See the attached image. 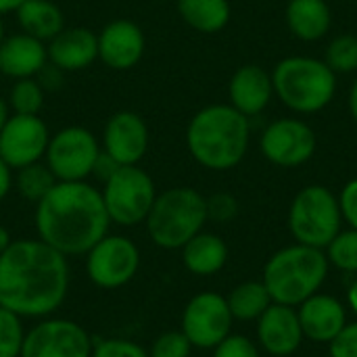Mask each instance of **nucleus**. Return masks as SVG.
<instances>
[{"label": "nucleus", "mask_w": 357, "mask_h": 357, "mask_svg": "<svg viewBox=\"0 0 357 357\" xmlns=\"http://www.w3.org/2000/svg\"><path fill=\"white\" fill-rule=\"evenodd\" d=\"M36 79L40 82V86L44 90H56L61 86V82H63V71L59 67H54L52 63H46L42 67V71L36 75Z\"/></svg>", "instance_id": "58836bf2"}, {"label": "nucleus", "mask_w": 357, "mask_h": 357, "mask_svg": "<svg viewBox=\"0 0 357 357\" xmlns=\"http://www.w3.org/2000/svg\"><path fill=\"white\" fill-rule=\"evenodd\" d=\"M333 23L326 0H291L287 4V25L291 33L303 42L322 40Z\"/></svg>", "instance_id": "5701e85b"}, {"label": "nucleus", "mask_w": 357, "mask_h": 357, "mask_svg": "<svg viewBox=\"0 0 357 357\" xmlns=\"http://www.w3.org/2000/svg\"><path fill=\"white\" fill-rule=\"evenodd\" d=\"M337 199H339V207H341L343 220L354 230H357V178L345 184V188L341 190V195Z\"/></svg>", "instance_id": "e433bc0d"}, {"label": "nucleus", "mask_w": 357, "mask_h": 357, "mask_svg": "<svg viewBox=\"0 0 357 357\" xmlns=\"http://www.w3.org/2000/svg\"><path fill=\"white\" fill-rule=\"evenodd\" d=\"M90 357H151V356H149V349H146V347H142L140 343L130 341V339L113 337V339H100V341H94V345H92V356Z\"/></svg>", "instance_id": "473e14b6"}, {"label": "nucleus", "mask_w": 357, "mask_h": 357, "mask_svg": "<svg viewBox=\"0 0 357 357\" xmlns=\"http://www.w3.org/2000/svg\"><path fill=\"white\" fill-rule=\"evenodd\" d=\"M331 357H357V322L345 328L328 343Z\"/></svg>", "instance_id": "c9c22d12"}, {"label": "nucleus", "mask_w": 357, "mask_h": 357, "mask_svg": "<svg viewBox=\"0 0 357 357\" xmlns=\"http://www.w3.org/2000/svg\"><path fill=\"white\" fill-rule=\"evenodd\" d=\"M48 63L63 73L88 69L98 61V36L88 27H65L48 44Z\"/></svg>", "instance_id": "a211bd4d"}, {"label": "nucleus", "mask_w": 357, "mask_h": 357, "mask_svg": "<svg viewBox=\"0 0 357 357\" xmlns=\"http://www.w3.org/2000/svg\"><path fill=\"white\" fill-rule=\"evenodd\" d=\"M324 63L335 73H354L357 71V36L341 33L333 38L326 46Z\"/></svg>", "instance_id": "c85d7f7f"}, {"label": "nucleus", "mask_w": 357, "mask_h": 357, "mask_svg": "<svg viewBox=\"0 0 357 357\" xmlns=\"http://www.w3.org/2000/svg\"><path fill=\"white\" fill-rule=\"evenodd\" d=\"M23 0H0V15H8V13H15L19 8Z\"/></svg>", "instance_id": "79ce46f5"}, {"label": "nucleus", "mask_w": 357, "mask_h": 357, "mask_svg": "<svg viewBox=\"0 0 357 357\" xmlns=\"http://www.w3.org/2000/svg\"><path fill=\"white\" fill-rule=\"evenodd\" d=\"M230 314L234 320L241 322H253L259 320V316L274 303L266 284L261 280H249L230 291L226 297Z\"/></svg>", "instance_id": "a878e982"}, {"label": "nucleus", "mask_w": 357, "mask_h": 357, "mask_svg": "<svg viewBox=\"0 0 357 357\" xmlns=\"http://www.w3.org/2000/svg\"><path fill=\"white\" fill-rule=\"evenodd\" d=\"M98 36V59L113 71L134 69L146 48L144 31L138 23L130 19L109 21Z\"/></svg>", "instance_id": "dca6fc26"}, {"label": "nucleus", "mask_w": 357, "mask_h": 357, "mask_svg": "<svg viewBox=\"0 0 357 357\" xmlns=\"http://www.w3.org/2000/svg\"><path fill=\"white\" fill-rule=\"evenodd\" d=\"M349 111H351V117L356 119L357 123V79L354 82L351 90H349Z\"/></svg>", "instance_id": "37998d69"}, {"label": "nucleus", "mask_w": 357, "mask_h": 357, "mask_svg": "<svg viewBox=\"0 0 357 357\" xmlns=\"http://www.w3.org/2000/svg\"><path fill=\"white\" fill-rule=\"evenodd\" d=\"M326 259L343 272L357 274V230H341L326 247Z\"/></svg>", "instance_id": "c756f323"}, {"label": "nucleus", "mask_w": 357, "mask_h": 357, "mask_svg": "<svg viewBox=\"0 0 357 357\" xmlns=\"http://www.w3.org/2000/svg\"><path fill=\"white\" fill-rule=\"evenodd\" d=\"M205 224V197L190 186H174L159 192L144 220L151 243L165 251H180Z\"/></svg>", "instance_id": "39448f33"}, {"label": "nucleus", "mask_w": 357, "mask_h": 357, "mask_svg": "<svg viewBox=\"0 0 357 357\" xmlns=\"http://www.w3.org/2000/svg\"><path fill=\"white\" fill-rule=\"evenodd\" d=\"M69 257L40 238H19L0 255V305L23 320L54 316L67 299Z\"/></svg>", "instance_id": "f257e3e1"}, {"label": "nucleus", "mask_w": 357, "mask_h": 357, "mask_svg": "<svg viewBox=\"0 0 357 357\" xmlns=\"http://www.w3.org/2000/svg\"><path fill=\"white\" fill-rule=\"evenodd\" d=\"M207 203V220L226 224L232 222L238 215V201L230 192H215L211 197H205Z\"/></svg>", "instance_id": "72a5a7b5"}, {"label": "nucleus", "mask_w": 357, "mask_h": 357, "mask_svg": "<svg viewBox=\"0 0 357 357\" xmlns=\"http://www.w3.org/2000/svg\"><path fill=\"white\" fill-rule=\"evenodd\" d=\"M4 36H6V31H4V21H2V15H0V42L4 40Z\"/></svg>", "instance_id": "49530a36"}, {"label": "nucleus", "mask_w": 357, "mask_h": 357, "mask_svg": "<svg viewBox=\"0 0 357 357\" xmlns=\"http://www.w3.org/2000/svg\"><path fill=\"white\" fill-rule=\"evenodd\" d=\"M151 144V132L142 115L134 111L113 113L102 130L100 149L119 165H138Z\"/></svg>", "instance_id": "2eb2a0df"}, {"label": "nucleus", "mask_w": 357, "mask_h": 357, "mask_svg": "<svg viewBox=\"0 0 357 357\" xmlns=\"http://www.w3.org/2000/svg\"><path fill=\"white\" fill-rule=\"evenodd\" d=\"M232 322L234 318L226 297L213 291H205L186 303L180 331L186 335L195 349H213L230 335Z\"/></svg>", "instance_id": "f8f14e48"}, {"label": "nucleus", "mask_w": 357, "mask_h": 357, "mask_svg": "<svg viewBox=\"0 0 357 357\" xmlns=\"http://www.w3.org/2000/svg\"><path fill=\"white\" fill-rule=\"evenodd\" d=\"M25 333L23 318L0 305V357H21Z\"/></svg>", "instance_id": "7c9ffc66"}, {"label": "nucleus", "mask_w": 357, "mask_h": 357, "mask_svg": "<svg viewBox=\"0 0 357 357\" xmlns=\"http://www.w3.org/2000/svg\"><path fill=\"white\" fill-rule=\"evenodd\" d=\"M278 100L295 113L310 115L328 107L337 92V73L314 56H287L272 71Z\"/></svg>", "instance_id": "423d86ee"}, {"label": "nucleus", "mask_w": 357, "mask_h": 357, "mask_svg": "<svg viewBox=\"0 0 357 357\" xmlns=\"http://www.w3.org/2000/svg\"><path fill=\"white\" fill-rule=\"evenodd\" d=\"M117 167H119V163L113 157H109L105 151H100V155H98V159L94 163V169H92V178H96L102 184V182H107L115 174Z\"/></svg>", "instance_id": "4c0bfd02"}, {"label": "nucleus", "mask_w": 357, "mask_h": 357, "mask_svg": "<svg viewBox=\"0 0 357 357\" xmlns=\"http://www.w3.org/2000/svg\"><path fill=\"white\" fill-rule=\"evenodd\" d=\"M8 117H10L8 100H6L4 96H0V132H2V128H4V123L8 121Z\"/></svg>", "instance_id": "a19ab883"}, {"label": "nucleus", "mask_w": 357, "mask_h": 357, "mask_svg": "<svg viewBox=\"0 0 357 357\" xmlns=\"http://www.w3.org/2000/svg\"><path fill=\"white\" fill-rule=\"evenodd\" d=\"M15 15L21 31L46 44L65 29V15L52 0H23Z\"/></svg>", "instance_id": "b1692460"}, {"label": "nucleus", "mask_w": 357, "mask_h": 357, "mask_svg": "<svg viewBox=\"0 0 357 357\" xmlns=\"http://www.w3.org/2000/svg\"><path fill=\"white\" fill-rule=\"evenodd\" d=\"M347 303H349V307L357 314V278L354 280V284L349 287V291H347Z\"/></svg>", "instance_id": "a18cd8bd"}, {"label": "nucleus", "mask_w": 357, "mask_h": 357, "mask_svg": "<svg viewBox=\"0 0 357 357\" xmlns=\"http://www.w3.org/2000/svg\"><path fill=\"white\" fill-rule=\"evenodd\" d=\"M94 339L75 320L48 316L25 333L21 357H90Z\"/></svg>", "instance_id": "9b49d317"}, {"label": "nucleus", "mask_w": 357, "mask_h": 357, "mask_svg": "<svg viewBox=\"0 0 357 357\" xmlns=\"http://www.w3.org/2000/svg\"><path fill=\"white\" fill-rule=\"evenodd\" d=\"M341 224L343 215L339 199L326 186H305L291 203L289 228L299 245L324 251L341 232Z\"/></svg>", "instance_id": "0eeeda50"}, {"label": "nucleus", "mask_w": 357, "mask_h": 357, "mask_svg": "<svg viewBox=\"0 0 357 357\" xmlns=\"http://www.w3.org/2000/svg\"><path fill=\"white\" fill-rule=\"evenodd\" d=\"M10 243H13V238H10V232L4 228V226H0V255L10 247Z\"/></svg>", "instance_id": "c03bdc74"}, {"label": "nucleus", "mask_w": 357, "mask_h": 357, "mask_svg": "<svg viewBox=\"0 0 357 357\" xmlns=\"http://www.w3.org/2000/svg\"><path fill=\"white\" fill-rule=\"evenodd\" d=\"M182 264L195 276H213L228 261V245L222 236L201 230L182 249Z\"/></svg>", "instance_id": "4be33fe9"}, {"label": "nucleus", "mask_w": 357, "mask_h": 357, "mask_svg": "<svg viewBox=\"0 0 357 357\" xmlns=\"http://www.w3.org/2000/svg\"><path fill=\"white\" fill-rule=\"evenodd\" d=\"M257 339L270 356L287 357L295 354L305 339L297 310L291 305L272 303L257 320Z\"/></svg>", "instance_id": "f3484780"}, {"label": "nucleus", "mask_w": 357, "mask_h": 357, "mask_svg": "<svg viewBox=\"0 0 357 357\" xmlns=\"http://www.w3.org/2000/svg\"><path fill=\"white\" fill-rule=\"evenodd\" d=\"M192 345L186 339V335L182 331H167L161 333L149 347V356L151 357H190L192 354Z\"/></svg>", "instance_id": "2f4dec72"}, {"label": "nucleus", "mask_w": 357, "mask_h": 357, "mask_svg": "<svg viewBox=\"0 0 357 357\" xmlns=\"http://www.w3.org/2000/svg\"><path fill=\"white\" fill-rule=\"evenodd\" d=\"M54 184H56V178L52 176V172L48 169L44 161L19 167L15 169V176H13V186L17 188L21 199L33 205L40 203Z\"/></svg>", "instance_id": "bb28decb"}, {"label": "nucleus", "mask_w": 357, "mask_h": 357, "mask_svg": "<svg viewBox=\"0 0 357 357\" xmlns=\"http://www.w3.org/2000/svg\"><path fill=\"white\" fill-rule=\"evenodd\" d=\"M297 307L303 337L314 343H331L347 324L343 303L331 295L316 293Z\"/></svg>", "instance_id": "aec40b11"}, {"label": "nucleus", "mask_w": 357, "mask_h": 357, "mask_svg": "<svg viewBox=\"0 0 357 357\" xmlns=\"http://www.w3.org/2000/svg\"><path fill=\"white\" fill-rule=\"evenodd\" d=\"M33 222L38 238L65 257L86 255L111 228L100 188L88 180L56 182L36 203Z\"/></svg>", "instance_id": "f03ea898"}, {"label": "nucleus", "mask_w": 357, "mask_h": 357, "mask_svg": "<svg viewBox=\"0 0 357 357\" xmlns=\"http://www.w3.org/2000/svg\"><path fill=\"white\" fill-rule=\"evenodd\" d=\"M100 195L111 224L134 228L144 224L159 192L155 180L140 165H119L115 174L102 182Z\"/></svg>", "instance_id": "6e6552de"}, {"label": "nucleus", "mask_w": 357, "mask_h": 357, "mask_svg": "<svg viewBox=\"0 0 357 357\" xmlns=\"http://www.w3.org/2000/svg\"><path fill=\"white\" fill-rule=\"evenodd\" d=\"M100 151V140L92 130L84 126H67L50 134L44 163L56 182H84L92 178Z\"/></svg>", "instance_id": "1a4fd4ad"}, {"label": "nucleus", "mask_w": 357, "mask_h": 357, "mask_svg": "<svg viewBox=\"0 0 357 357\" xmlns=\"http://www.w3.org/2000/svg\"><path fill=\"white\" fill-rule=\"evenodd\" d=\"M176 8L182 21L201 33L222 31L232 13L228 0H176Z\"/></svg>", "instance_id": "393cba45"}, {"label": "nucleus", "mask_w": 357, "mask_h": 357, "mask_svg": "<svg viewBox=\"0 0 357 357\" xmlns=\"http://www.w3.org/2000/svg\"><path fill=\"white\" fill-rule=\"evenodd\" d=\"M213 357H259L257 345L243 335H228L218 347H213Z\"/></svg>", "instance_id": "f704fd0d"}, {"label": "nucleus", "mask_w": 357, "mask_h": 357, "mask_svg": "<svg viewBox=\"0 0 357 357\" xmlns=\"http://www.w3.org/2000/svg\"><path fill=\"white\" fill-rule=\"evenodd\" d=\"M272 96V73H268L259 65H243L232 73L228 84V98L230 105L245 117L251 119L264 113Z\"/></svg>", "instance_id": "412c9836"}, {"label": "nucleus", "mask_w": 357, "mask_h": 357, "mask_svg": "<svg viewBox=\"0 0 357 357\" xmlns=\"http://www.w3.org/2000/svg\"><path fill=\"white\" fill-rule=\"evenodd\" d=\"M251 123L232 105H209L192 115L186 128V149L205 169L228 172L249 149Z\"/></svg>", "instance_id": "7ed1b4c3"}, {"label": "nucleus", "mask_w": 357, "mask_h": 357, "mask_svg": "<svg viewBox=\"0 0 357 357\" xmlns=\"http://www.w3.org/2000/svg\"><path fill=\"white\" fill-rule=\"evenodd\" d=\"M48 142L50 130L40 115L10 113L0 132V157L15 172L19 167L44 161Z\"/></svg>", "instance_id": "4468645a"}, {"label": "nucleus", "mask_w": 357, "mask_h": 357, "mask_svg": "<svg viewBox=\"0 0 357 357\" xmlns=\"http://www.w3.org/2000/svg\"><path fill=\"white\" fill-rule=\"evenodd\" d=\"M142 264L140 247L126 234H105L86 253L88 280L102 291H115L130 284Z\"/></svg>", "instance_id": "9d476101"}, {"label": "nucleus", "mask_w": 357, "mask_h": 357, "mask_svg": "<svg viewBox=\"0 0 357 357\" xmlns=\"http://www.w3.org/2000/svg\"><path fill=\"white\" fill-rule=\"evenodd\" d=\"M48 63L46 42L19 31L8 33L0 42V73L8 79L36 77Z\"/></svg>", "instance_id": "6ab92c4d"}, {"label": "nucleus", "mask_w": 357, "mask_h": 357, "mask_svg": "<svg viewBox=\"0 0 357 357\" xmlns=\"http://www.w3.org/2000/svg\"><path fill=\"white\" fill-rule=\"evenodd\" d=\"M13 176L15 172L10 169V165L0 157V203L8 197V192L13 190Z\"/></svg>", "instance_id": "ea45409f"}, {"label": "nucleus", "mask_w": 357, "mask_h": 357, "mask_svg": "<svg viewBox=\"0 0 357 357\" xmlns=\"http://www.w3.org/2000/svg\"><path fill=\"white\" fill-rule=\"evenodd\" d=\"M328 266L322 249L297 243L280 249L268 259L261 282L274 303L297 307L312 295L320 293L328 276Z\"/></svg>", "instance_id": "20e7f679"}, {"label": "nucleus", "mask_w": 357, "mask_h": 357, "mask_svg": "<svg viewBox=\"0 0 357 357\" xmlns=\"http://www.w3.org/2000/svg\"><path fill=\"white\" fill-rule=\"evenodd\" d=\"M264 157L278 167H299L316 153V134L310 123L284 117L270 123L259 140Z\"/></svg>", "instance_id": "ddd939ff"}, {"label": "nucleus", "mask_w": 357, "mask_h": 357, "mask_svg": "<svg viewBox=\"0 0 357 357\" xmlns=\"http://www.w3.org/2000/svg\"><path fill=\"white\" fill-rule=\"evenodd\" d=\"M44 96L46 90L40 86L36 77H25V79H15L8 92V107L10 113L17 115H40L44 107Z\"/></svg>", "instance_id": "cd10ccee"}]
</instances>
